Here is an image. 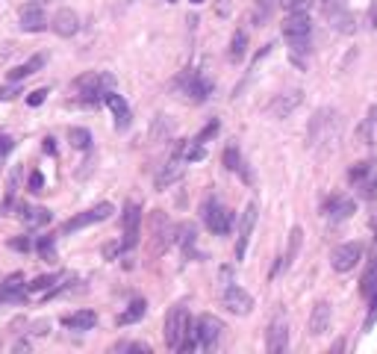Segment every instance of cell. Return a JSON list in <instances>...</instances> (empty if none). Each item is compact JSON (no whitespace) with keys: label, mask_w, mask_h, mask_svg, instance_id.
I'll return each mask as SVG.
<instances>
[{"label":"cell","mask_w":377,"mask_h":354,"mask_svg":"<svg viewBox=\"0 0 377 354\" xmlns=\"http://www.w3.org/2000/svg\"><path fill=\"white\" fill-rule=\"evenodd\" d=\"M150 228H153V254H162L165 248L171 245L174 228L169 224V219H165V212H159V210L150 216Z\"/></svg>","instance_id":"obj_18"},{"label":"cell","mask_w":377,"mask_h":354,"mask_svg":"<svg viewBox=\"0 0 377 354\" xmlns=\"http://www.w3.org/2000/svg\"><path fill=\"white\" fill-rule=\"evenodd\" d=\"M18 210V216H21V222L27 224V228H45V224H50V210H45V207H27V204H18L15 207Z\"/></svg>","instance_id":"obj_23"},{"label":"cell","mask_w":377,"mask_h":354,"mask_svg":"<svg viewBox=\"0 0 377 354\" xmlns=\"http://www.w3.org/2000/svg\"><path fill=\"white\" fill-rule=\"evenodd\" d=\"M192 331H194V336H198V348H213L218 343L221 331H225V322L204 313V316H198L192 322Z\"/></svg>","instance_id":"obj_9"},{"label":"cell","mask_w":377,"mask_h":354,"mask_svg":"<svg viewBox=\"0 0 377 354\" xmlns=\"http://www.w3.org/2000/svg\"><path fill=\"white\" fill-rule=\"evenodd\" d=\"M145 313H148V301H145V299H133V301H130V307L124 310V313L115 319V325H118V328H124V325H133V322H138V319H142Z\"/></svg>","instance_id":"obj_30"},{"label":"cell","mask_w":377,"mask_h":354,"mask_svg":"<svg viewBox=\"0 0 377 354\" xmlns=\"http://www.w3.org/2000/svg\"><path fill=\"white\" fill-rule=\"evenodd\" d=\"M177 89L183 92L192 104H204V101H209V95L215 92V83L204 77L201 71H186V74L177 80Z\"/></svg>","instance_id":"obj_4"},{"label":"cell","mask_w":377,"mask_h":354,"mask_svg":"<svg viewBox=\"0 0 377 354\" xmlns=\"http://www.w3.org/2000/svg\"><path fill=\"white\" fill-rule=\"evenodd\" d=\"M274 6H277V0H254V21H257V27H262L265 21L271 18Z\"/></svg>","instance_id":"obj_35"},{"label":"cell","mask_w":377,"mask_h":354,"mask_svg":"<svg viewBox=\"0 0 377 354\" xmlns=\"http://www.w3.org/2000/svg\"><path fill=\"white\" fill-rule=\"evenodd\" d=\"M327 21L333 24V30H339V33H354V30H357V24H354L351 15H348V9L336 12V15H330Z\"/></svg>","instance_id":"obj_37"},{"label":"cell","mask_w":377,"mask_h":354,"mask_svg":"<svg viewBox=\"0 0 377 354\" xmlns=\"http://www.w3.org/2000/svg\"><path fill=\"white\" fill-rule=\"evenodd\" d=\"M27 189H30L33 195H41V192H45V175H41L38 168H33L30 177H27Z\"/></svg>","instance_id":"obj_39"},{"label":"cell","mask_w":377,"mask_h":354,"mask_svg":"<svg viewBox=\"0 0 377 354\" xmlns=\"http://www.w3.org/2000/svg\"><path fill=\"white\" fill-rule=\"evenodd\" d=\"M48 15L45 9H41V0H36V4H27L21 9V30L24 33H45L48 30Z\"/></svg>","instance_id":"obj_15"},{"label":"cell","mask_w":377,"mask_h":354,"mask_svg":"<svg viewBox=\"0 0 377 354\" xmlns=\"http://www.w3.org/2000/svg\"><path fill=\"white\" fill-rule=\"evenodd\" d=\"M369 299H371V304H369V316H366V322H362V331H371L374 328V322H377V290L369 295Z\"/></svg>","instance_id":"obj_41"},{"label":"cell","mask_w":377,"mask_h":354,"mask_svg":"<svg viewBox=\"0 0 377 354\" xmlns=\"http://www.w3.org/2000/svg\"><path fill=\"white\" fill-rule=\"evenodd\" d=\"M360 257H362V245L360 243H345V245H339L336 251L330 254V266H333V272L345 275L360 263Z\"/></svg>","instance_id":"obj_12"},{"label":"cell","mask_w":377,"mask_h":354,"mask_svg":"<svg viewBox=\"0 0 377 354\" xmlns=\"http://www.w3.org/2000/svg\"><path fill=\"white\" fill-rule=\"evenodd\" d=\"M36 251H38V257L45 263H50V266L57 263V243H53V236H38Z\"/></svg>","instance_id":"obj_34"},{"label":"cell","mask_w":377,"mask_h":354,"mask_svg":"<svg viewBox=\"0 0 377 354\" xmlns=\"http://www.w3.org/2000/svg\"><path fill=\"white\" fill-rule=\"evenodd\" d=\"M301 101H304V95H301L298 89H295V92H286V95H277L274 101L269 104V116H274V118H289L292 112L301 107Z\"/></svg>","instance_id":"obj_20"},{"label":"cell","mask_w":377,"mask_h":354,"mask_svg":"<svg viewBox=\"0 0 377 354\" xmlns=\"http://www.w3.org/2000/svg\"><path fill=\"white\" fill-rule=\"evenodd\" d=\"M369 27H371V30H377V0H374L371 9H369Z\"/></svg>","instance_id":"obj_52"},{"label":"cell","mask_w":377,"mask_h":354,"mask_svg":"<svg viewBox=\"0 0 377 354\" xmlns=\"http://www.w3.org/2000/svg\"><path fill=\"white\" fill-rule=\"evenodd\" d=\"M115 212V207L104 201V204H94L92 210L86 212H77V216H71L65 224H62V233H74V231H83V228H89V224H97V222H106L109 216Z\"/></svg>","instance_id":"obj_7"},{"label":"cell","mask_w":377,"mask_h":354,"mask_svg":"<svg viewBox=\"0 0 377 354\" xmlns=\"http://www.w3.org/2000/svg\"><path fill=\"white\" fill-rule=\"evenodd\" d=\"M189 4H194V6H201V4H204V0H189Z\"/></svg>","instance_id":"obj_55"},{"label":"cell","mask_w":377,"mask_h":354,"mask_svg":"<svg viewBox=\"0 0 377 354\" xmlns=\"http://www.w3.org/2000/svg\"><path fill=\"white\" fill-rule=\"evenodd\" d=\"M374 290H377V257L369 263L366 275H362V280H360V292H362V295H371Z\"/></svg>","instance_id":"obj_36"},{"label":"cell","mask_w":377,"mask_h":354,"mask_svg":"<svg viewBox=\"0 0 377 354\" xmlns=\"http://www.w3.org/2000/svg\"><path fill=\"white\" fill-rule=\"evenodd\" d=\"M301 243H304V231H301L298 224H295V228L289 231V248H286V254H283V257L274 263V268H271V278H277L280 272H286V268H289L292 263H295L298 251H301Z\"/></svg>","instance_id":"obj_21"},{"label":"cell","mask_w":377,"mask_h":354,"mask_svg":"<svg viewBox=\"0 0 377 354\" xmlns=\"http://www.w3.org/2000/svg\"><path fill=\"white\" fill-rule=\"evenodd\" d=\"M48 27L57 36H62V39H71V36H77V30H80V15L74 9H68V6H62V9H57L53 12V18L48 21Z\"/></svg>","instance_id":"obj_14"},{"label":"cell","mask_w":377,"mask_h":354,"mask_svg":"<svg viewBox=\"0 0 377 354\" xmlns=\"http://www.w3.org/2000/svg\"><path fill=\"white\" fill-rule=\"evenodd\" d=\"M177 243L183 245V254L186 257H201L198 251H194V243H198V231H194V224H180L177 228Z\"/></svg>","instance_id":"obj_29"},{"label":"cell","mask_w":377,"mask_h":354,"mask_svg":"<svg viewBox=\"0 0 377 354\" xmlns=\"http://www.w3.org/2000/svg\"><path fill=\"white\" fill-rule=\"evenodd\" d=\"M310 36H313V21L306 12H289L283 21V39L289 41L295 62L304 65V53H310Z\"/></svg>","instance_id":"obj_2"},{"label":"cell","mask_w":377,"mask_h":354,"mask_svg":"<svg viewBox=\"0 0 377 354\" xmlns=\"http://www.w3.org/2000/svg\"><path fill=\"white\" fill-rule=\"evenodd\" d=\"M62 325L71 331H92L97 325V316L92 313V310H77V313H68L62 316Z\"/></svg>","instance_id":"obj_28"},{"label":"cell","mask_w":377,"mask_h":354,"mask_svg":"<svg viewBox=\"0 0 377 354\" xmlns=\"http://www.w3.org/2000/svg\"><path fill=\"white\" fill-rule=\"evenodd\" d=\"M118 251H121V243H109V245L104 248V257H106V260H113Z\"/></svg>","instance_id":"obj_51"},{"label":"cell","mask_w":377,"mask_h":354,"mask_svg":"<svg viewBox=\"0 0 377 354\" xmlns=\"http://www.w3.org/2000/svg\"><path fill=\"white\" fill-rule=\"evenodd\" d=\"M221 304H225L227 313H233V316H248L250 310H254V295L242 287H236V283H227L225 292H221Z\"/></svg>","instance_id":"obj_10"},{"label":"cell","mask_w":377,"mask_h":354,"mask_svg":"<svg viewBox=\"0 0 377 354\" xmlns=\"http://www.w3.org/2000/svg\"><path fill=\"white\" fill-rule=\"evenodd\" d=\"M171 133H174V121L169 116H157L153 130H150V142H162V139H169Z\"/></svg>","instance_id":"obj_32"},{"label":"cell","mask_w":377,"mask_h":354,"mask_svg":"<svg viewBox=\"0 0 377 354\" xmlns=\"http://www.w3.org/2000/svg\"><path fill=\"white\" fill-rule=\"evenodd\" d=\"M357 212V204L351 201V198H345V195H333L325 201V216L330 222H345V219H351Z\"/></svg>","instance_id":"obj_19"},{"label":"cell","mask_w":377,"mask_h":354,"mask_svg":"<svg viewBox=\"0 0 377 354\" xmlns=\"http://www.w3.org/2000/svg\"><path fill=\"white\" fill-rule=\"evenodd\" d=\"M342 133V121H339V112L336 109H318L315 118L310 121V148L327 154L336 148Z\"/></svg>","instance_id":"obj_1"},{"label":"cell","mask_w":377,"mask_h":354,"mask_svg":"<svg viewBox=\"0 0 377 354\" xmlns=\"http://www.w3.org/2000/svg\"><path fill=\"white\" fill-rule=\"evenodd\" d=\"M18 95H24L18 83H9V86H0V101H15Z\"/></svg>","instance_id":"obj_45"},{"label":"cell","mask_w":377,"mask_h":354,"mask_svg":"<svg viewBox=\"0 0 377 354\" xmlns=\"http://www.w3.org/2000/svg\"><path fill=\"white\" fill-rule=\"evenodd\" d=\"M218 130H221V121H218V118H213V121H209V124L204 127V130H201L198 136H194V142H201V145H204V142H209V139H213Z\"/></svg>","instance_id":"obj_42"},{"label":"cell","mask_w":377,"mask_h":354,"mask_svg":"<svg viewBox=\"0 0 377 354\" xmlns=\"http://www.w3.org/2000/svg\"><path fill=\"white\" fill-rule=\"evenodd\" d=\"M286 12H310L313 9V0H283Z\"/></svg>","instance_id":"obj_44"},{"label":"cell","mask_w":377,"mask_h":354,"mask_svg":"<svg viewBox=\"0 0 377 354\" xmlns=\"http://www.w3.org/2000/svg\"><path fill=\"white\" fill-rule=\"evenodd\" d=\"M374 233H377V216H374Z\"/></svg>","instance_id":"obj_56"},{"label":"cell","mask_w":377,"mask_h":354,"mask_svg":"<svg viewBox=\"0 0 377 354\" xmlns=\"http://www.w3.org/2000/svg\"><path fill=\"white\" fill-rule=\"evenodd\" d=\"M27 283H24V275L21 272H12L3 283H0V301L6 304H24L27 301Z\"/></svg>","instance_id":"obj_16"},{"label":"cell","mask_w":377,"mask_h":354,"mask_svg":"<svg viewBox=\"0 0 377 354\" xmlns=\"http://www.w3.org/2000/svg\"><path fill=\"white\" fill-rule=\"evenodd\" d=\"M104 104L113 109V116H115V130H127V127L133 124V112H130V107H127V101H124V97L113 89V92H106L104 95Z\"/></svg>","instance_id":"obj_17"},{"label":"cell","mask_w":377,"mask_h":354,"mask_svg":"<svg viewBox=\"0 0 377 354\" xmlns=\"http://www.w3.org/2000/svg\"><path fill=\"white\" fill-rule=\"evenodd\" d=\"M225 168H227V172H233V175H239L245 183L254 180V177H250V172H248V165H245V157L239 154V148H236V145L225 148Z\"/></svg>","instance_id":"obj_26"},{"label":"cell","mask_w":377,"mask_h":354,"mask_svg":"<svg viewBox=\"0 0 377 354\" xmlns=\"http://www.w3.org/2000/svg\"><path fill=\"white\" fill-rule=\"evenodd\" d=\"M45 101H48V89H36L27 95V107H41Z\"/></svg>","instance_id":"obj_48"},{"label":"cell","mask_w":377,"mask_h":354,"mask_svg":"<svg viewBox=\"0 0 377 354\" xmlns=\"http://www.w3.org/2000/svg\"><path fill=\"white\" fill-rule=\"evenodd\" d=\"M360 186H362V198H369V201H377V177L362 180Z\"/></svg>","instance_id":"obj_47"},{"label":"cell","mask_w":377,"mask_h":354,"mask_svg":"<svg viewBox=\"0 0 377 354\" xmlns=\"http://www.w3.org/2000/svg\"><path fill=\"white\" fill-rule=\"evenodd\" d=\"M30 348V339H21V343H15V351H27Z\"/></svg>","instance_id":"obj_53"},{"label":"cell","mask_w":377,"mask_h":354,"mask_svg":"<svg viewBox=\"0 0 377 354\" xmlns=\"http://www.w3.org/2000/svg\"><path fill=\"white\" fill-rule=\"evenodd\" d=\"M68 142H71V148H77V151H89L92 148V133L86 130V127H71V130H68Z\"/></svg>","instance_id":"obj_33"},{"label":"cell","mask_w":377,"mask_h":354,"mask_svg":"<svg viewBox=\"0 0 377 354\" xmlns=\"http://www.w3.org/2000/svg\"><path fill=\"white\" fill-rule=\"evenodd\" d=\"M189 325H192V316H189L186 307H174L171 313L165 316V331H162V336H165V346H169L171 351L180 348V343H183V336H186V331H189Z\"/></svg>","instance_id":"obj_6"},{"label":"cell","mask_w":377,"mask_h":354,"mask_svg":"<svg viewBox=\"0 0 377 354\" xmlns=\"http://www.w3.org/2000/svg\"><path fill=\"white\" fill-rule=\"evenodd\" d=\"M371 168H374V163H357V165H351V168H348V180H351V183H362V180H366L369 175H371Z\"/></svg>","instance_id":"obj_38"},{"label":"cell","mask_w":377,"mask_h":354,"mask_svg":"<svg viewBox=\"0 0 377 354\" xmlns=\"http://www.w3.org/2000/svg\"><path fill=\"white\" fill-rule=\"evenodd\" d=\"M204 224L209 228V233L227 236L230 228H233V212H230L227 207H221L215 198H213V201H206V204H204Z\"/></svg>","instance_id":"obj_8"},{"label":"cell","mask_w":377,"mask_h":354,"mask_svg":"<svg viewBox=\"0 0 377 354\" xmlns=\"http://www.w3.org/2000/svg\"><path fill=\"white\" fill-rule=\"evenodd\" d=\"M18 180H21V165H15L9 172V183H6V192H3V204H0V212H3V216H9L12 210L18 207Z\"/></svg>","instance_id":"obj_27"},{"label":"cell","mask_w":377,"mask_h":354,"mask_svg":"<svg viewBox=\"0 0 377 354\" xmlns=\"http://www.w3.org/2000/svg\"><path fill=\"white\" fill-rule=\"evenodd\" d=\"M121 228H124L121 251H133V248L138 245V236H142V207H138L136 201H127V204H124Z\"/></svg>","instance_id":"obj_5"},{"label":"cell","mask_w":377,"mask_h":354,"mask_svg":"<svg viewBox=\"0 0 377 354\" xmlns=\"http://www.w3.org/2000/svg\"><path fill=\"white\" fill-rule=\"evenodd\" d=\"M45 62H48V56L45 53H36V56H30L24 65H18V68H12L9 71V83H18V80H24V77H33V74H38L41 68H45Z\"/></svg>","instance_id":"obj_24"},{"label":"cell","mask_w":377,"mask_h":354,"mask_svg":"<svg viewBox=\"0 0 377 354\" xmlns=\"http://www.w3.org/2000/svg\"><path fill=\"white\" fill-rule=\"evenodd\" d=\"M41 151H45V154H53V157H57V139H53V136H45V139H41Z\"/></svg>","instance_id":"obj_49"},{"label":"cell","mask_w":377,"mask_h":354,"mask_svg":"<svg viewBox=\"0 0 377 354\" xmlns=\"http://www.w3.org/2000/svg\"><path fill=\"white\" fill-rule=\"evenodd\" d=\"M183 175H186V160L180 157V154H174V157L162 165V172L157 175V189H159V192H162V189H169L171 183H177Z\"/></svg>","instance_id":"obj_22"},{"label":"cell","mask_w":377,"mask_h":354,"mask_svg":"<svg viewBox=\"0 0 377 354\" xmlns=\"http://www.w3.org/2000/svg\"><path fill=\"white\" fill-rule=\"evenodd\" d=\"M265 348L271 354H283L289 348V322L286 316H274L269 331H265Z\"/></svg>","instance_id":"obj_13"},{"label":"cell","mask_w":377,"mask_h":354,"mask_svg":"<svg viewBox=\"0 0 377 354\" xmlns=\"http://www.w3.org/2000/svg\"><path fill=\"white\" fill-rule=\"evenodd\" d=\"M30 331H33L36 336H45V334L50 331V322H33V325H30Z\"/></svg>","instance_id":"obj_50"},{"label":"cell","mask_w":377,"mask_h":354,"mask_svg":"<svg viewBox=\"0 0 377 354\" xmlns=\"http://www.w3.org/2000/svg\"><path fill=\"white\" fill-rule=\"evenodd\" d=\"M77 101L83 107H101L104 104V95L115 89V77L113 74H101V71H92V74H83L77 83Z\"/></svg>","instance_id":"obj_3"},{"label":"cell","mask_w":377,"mask_h":354,"mask_svg":"<svg viewBox=\"0 0 377 354\" xmlns=\"http://www.w3.org/2000/svg\"><path fill=\"white\" fill-rule=\"evenodd\" d=\"M369 121H374V124H377V104L369 109Z\"/></svg>","instance_id":"obj_54"},{"label":"cell","mask_w":377,"mask_h":354,"mask_svg":"<svg viewBox=\"0 0 377 354\" xmlns=\"http://www.w3.org/2000/svg\"><path fill=\"white\" fill-rule=\"evenodd\" d=\"M6 245H9L12 251H21V254H30V251L36 248V243H33L30 236H15V239H9Z\"/></svg>","instance_id":"obj_40"},{"label":"cell","mask_w":377,"mask_h":354,"mask_svg":"<svg viewBox=\"0 0 377 354\" xmlns=\"http://www.w3.org/2000/svg\"><path fill=\"white\" fill-rule=\"evenodd\" d=\"M169 4H177V0H169Z\"/></svg>","instance_id":"obj_57"},{"label":"cell","mask_w":377,"mask_h":354,"mask_svg":"<svg viewBox=\"0 0 377 354\" xmlns=\"http://www.w3.org/2000/svg\"><path fill=\"white\" fill-rule=\"evenodd\" d=\"M245 53H248V33L245 30H236L233 39H230V62H242L245 60Z\"/></svg>","instance_id":"obj_31"},{"label":"cell","mask_w":377,"mask_h":354,"mask_svg":"<svg viewBox=\"0 0 377 354\" xmlns=\"http://www.w3.org/2000/svg\"><path fill=\"white\" fill-rule=\"evenodd\" d=\"M257 216H259V207H257V201H250L245 207V212H242V222H239V236H236V260H245L250 233H254V228H257Z\"/></svg>","instance_id":"obj_11"},{"label":"cell","mask_w":377,"mask_h":354,"mask_svg":"<svg viewBox=\"0 0 377 354\" xmlns=\"http://www.w3.org/2000/svg\"><path fill=\"white\" fill-rule=\"evenodd\" d=\"M321 9H325V15H336V12L345 9V0H321Z\"/></svg>","instance_id":"obj_46"},{"label":"cell","mask_w":377,"mask_h":354,"mask_svg":"<svg viewBox=\"0 0 377 354\" xmlns=\"http://www.w3.org/2000/svg\"><path fill=\"white\" fill-rule=\"evenodd\" d=\"M12 151H15V139L0 133V168H3V163H6V157H9Z\"/></svg>","instance_id":"obj_43"},{"label":"cell","mask_w":377,"mask_h":354,"mask_svg":"<svg viewBox=\"0 0 377 354\" xmlns=\"http://www.w3.org/2000/svg\"><path fill=\"white\" fill-rule=\"evenodd\" d=\"M330 304L327 301H315V307H313V313H310V334L313 336H321L327 328H330Z\"/></svg>","instance_id":"obj_25"}]
</instances>
